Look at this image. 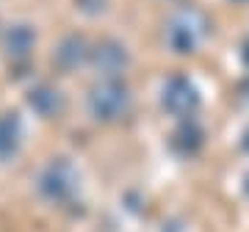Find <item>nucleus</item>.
I'll list each match as a JSON object with an SVG mask.
<instances>
[{
  "mask_svg": "<svg viewBox=\"0 0 249 232\" xmlns=\"http://www.w3.org/2000/svg\"><path fill=\"white\" fill-rule=\"evenodd\" d=\"M19 147V125L11 116H0V161L11 158Z\"/></svg>",
  "mask_w": 249,
  "mask_h": 232,
  "instance_id": "7ed1b4c3",
  "label": "nucleus"
},
{
  "mask_svg": "<svg viewBox=\"0 0 249 232\" xmlns=\"http://www.w3.org/2000/svg\"><path fill=\"white\" fill-rule=\"evenodd\" d=\"M127 105H130L127 89L119 86V83H114V81L100 83L89 97V108L97 119H119L127 111Z\"/></svg>",
  "mask_w": 249,
  "mask_h": 232,
  "instance_id": "f257e3e1",
  "label": "nucleus"
},
{
  "mask_svg": "<svg viewBox=\"0 0 249 232\" xmlns=\"http://www.w3.org/2000/svg\"><path fill=\"white\" fill-rule=\"evenodd\" d=\"M39 188H42V194L50 199H64L70 197L72 191H75V177H72L70 166H64V163H58V166H50V169L42 174V180H39Z\"/></svg>",
  "mask_w": 249,
  "mask_h": 232,
  "instance_id": "f03ea898",
  "label": "nucleus"
},
{
  "mask_svg": "<svg viewBox=\"0 0 249 232\" xmlns=\"http://www.w3.org/2000/svg\"><path fill=\"white\" fill-rule=\"evenodd\" d=\"M178 102H186V108H188V102H196L194 89H191L186 81H172L169 89L163 91V105L169 108V111L178 114Z\"/></svg>",
  "mask_w": 249,
  "mask_h": 232,
  "instance_id": "20e7f679",
  "label": "nucleus"
}]
</instances>
